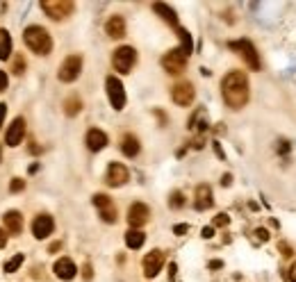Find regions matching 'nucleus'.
<instances>
[{
  "mask_svg": "<svg viewBox=\"0 0 296 282\" xmlns=\"http://www.w3.org/2000/svg\"><path fill=\"white\" fill-rule=\"evenodd\" d=\"M5 114H7V105H5V103H0V125H2V118H5Z\"/></svg>",
  "mask_w": 296,
  "mask_h": 282,
  "instance_id": "42",
  "label": "nucleus"
},
{
  "mask_svg": "<svg viewBox=\"0 0 296 282\" xmlns=\"http://www.w3.org/2000/svg\"><path fill=\"white\" fill-rule=\"evenodd\" d=\"M184 205V196H182V191H173L171 196H169V207L171 210H180Z\"/></svg>",
  "mask_w": 296,
  "mask_h": 282,
  "instance_id": "28",
  "label": "nucleus"
},
{
  "mask_svg": "<svg viewBox=\"0 0 296 282\" xmlns=\"http://www.w3.org/2000/svg\"><path fill=\"white\" fill-rule=\"evenodd\" d=\"M287 280H290V282H296V262L292 264L290 271H287Z\"/></svg>",
  "mask_w": 296,
  "mask_h": 282,
  "instance_id": "37",
  "label": "nucleus"
},
{
  "mask_svg": "<svg viewBox=\"0 0 296 282\" xmlns=\"http://www.w3.org/2000/svg\"><path fill=\"white\" fill-rule=\"evenodd\" d=\"M212 205H214V198H212L210 184H198L196 191H194V207L198 212H203V210H210Z\"/></svg>",
  "mask_w": 296,
  "mask_h": 282,
  "instance_id": "16",
  "label": "nucleus"
},
{
  "mask_svg": "<svg viewBox=\"0 0 296 282\" xmlns=\"http://www.w3.org/2000/svg\"><path fill=\"white\" fill-rule=\"evenodd\" d=\"M148 218H151L148 205H144V203L130 205V210H128V223L132 225V230H139L141 225H146L148 223Z\"/></svg>",
  "mask_w": 296,
  "mask_h": 282,
  "instance_id": "11",
  "label": "nucleus"
},
{
  "mask_svg": "<svg viewBox=\"0 0 296 282\" xmlns=\"http://www.w3.org/2000/svg\"><path fill=\"white\" fill-rule=\"evenodd\" d=\"M2 221H5V232H9V235H19L21 230H23V217L16 210L5 212Z\"/></svg>",
  "mask_w": 296,
  "mask_h": 282,
  "instance_id": "19",
  "label": "nucleus"
},
{
  "mask_svg": "<svg viewBox=\"0 0 296 282\" xmlns=\"http://www.w3.org/2000/svg\"><path fill=\"white\" fill-rule=\"evenodd\" d=\"M230 180H232V175H228V173H226V175L221 177V184H224V187H228V184H230Z\"/></svg>",
  "mask_w": 296,
  "mask_h": 282,
  "instance_id": "43",
  "label": "nucleus"
},
{
  "mask_svg": "<svg viewBox=\"0 0 296 282\" xmlns=\"http://www.w3.org/2000/svg\"><path fill=\"white\" fill-rule=\"evenodd\" d=\"M255 237H257V239H260V241H269V230H267V228H257L255 230Z\"/></svg>",
  "mask_w": 296,
  "mask_h": 282,
  "instance_id": "34",
  "label": "nucleus"
},
{
  "mask_svg": "<svg viewBox=\"0 0 296 282\" xmlns=\"http://www.w3.org/2000/svg\"><path fill=\"white\" fill-rule=\"evenodd\" d=\"M23 260H25V257H23V253H16V255H14L9 262H5V271H7V273H14V271H19V266L23 264Z\"/></svg>",
  "mask_w": 296,
  "mask_h": 282,
  "instance_id": "27",
  "label": "nucleus"
},
{
  "mask_svg": "<svg viewBox=\"0 0 296 282\" xmlns=\"http://www.w3.org/2000/svg\"><path fill=\"white\" fill-rule=\"evenodd\" d=\"M12 71L16 73V75H23V73H25V57H23V55H16V57H14V68Z\"/></svg>",
  "mask_w": 296,
  "mask_h": 282,
  "instance_id": "29",
  "label": "nucleus"
},
{
  "mask_svg": "<svg viewBox=\"0 0 296 282\" xmlns=\"http://www.w3.org/2000/svg\"><path fill=\"white\" fill-rule=\"evenodd\" d=\"M0 155H2V148H0Z\"/></svg>",
  "mask_w": 296,
  "mask_h": 282,
  "instance_id": "46",
  "label": "nucleus"
},
{
  "mask_svg": "<svg viewBox=\"0 0 296 282\" xmlns=\"http://www.w3.org/2000/svg\"><path fill=\"white\" fill-rule=\"evenodd\" d=\"M228 221H230L228 214H217L214 217V228H224V225H228Z\"/></svg>",
  "mask_w": 296,
  "mask_h": 282,
  "instance_id": "32",
  "label": "nucleus"
},
{
  "mask_svg": "<svg viewBox=\"0 0 296 282\" xmlns=\"http://www.w3.org/2000/svg\"><path fill=\"white\" fill-rule=\"evenodd\" d=\"M55 230V221L50 214H39V217L32 221V235L37 239H46V237L53 235Z\"/></svg>",
  "mask_w": 296,
  "mask_h": 282,
  "instance_id": "14",
  "label": "nucleus"
},
{
  "mask_svg": "<svg viewBox=\"0 0 296 282\" xmlns=\"http://www.w3.org/2000/svg\"><path fill=\"white\" fill-rule=\"evenodd\" d=\"M221 266H224V264L219 262V260H217V262H210V269H221Z\"/></svg>",
  "mask_w": 296,
  "mask_h": 282,
  "instance_id": "45",
  "label": "nucleus"
},
{
  "mask_svg": "<svg viewBox=\"0 0 296 282\" xmlns=\"http://www.w3.org/2000/svg\"><path fill=\"white\" fill-rule=\"evenodd\" d=\"M93 205L98 207V214L105 223H116L118 214H116V207H114L112 198L105 196V194H96V196H93Z\"/></svg>",
  "mask_w": 296,
  "mask_h": 282,
  "instance_id": "10",
  "label": "nucleus"
},
{
  "mask_svg": "<svg viewBox=\"0 0 296 282\" xmlns=\"http://www.w3.org/2000/svg\"><path fill=\"white\" fill-rule=\"evenodd\" d=\"M23 189H25V180H21V177H14L12 184H9V191H12V194H19V191H23Z\"/></svg>",
  "mask_w": 296,
  "mask_h": 282,
  "instance_id": "30",
  "label": "nucleus"
},
{
  "mask_svg": "<svg viewBox=\"0 0 296 282\" xmlns=\"http://www.w3.org/2000/svg\"><path fill=\"white\" fill-rule=\"evenodd\" d=\"M162 66H164L166 73H171V75H178V73L184 71V66H187V55L176 48V50H169V53L162 57Z\"/></svg>",
  "mask_w": 296,
  "mask_h": 282,
  "instance_id": "8",
  "label": "nucleus"
},
{
  "mask_svg": "<svg viewBox=\"0 0 296 282\" xmlns=\"http://www.w3.org/2000/svg\"><path fill=\"white\" fill-rule=\"evenodd\" d=\"M5 243H7V232L0 228V248H5Z\"/></svg>",
  "mask_w": 296,
  "mask_h": 282,
  "instance_id": "40",
  "label": "nucleus"
},
{
  "mask_svg": "<svg viewBox=\"0 0 296 282\" xmlns=\"http://www.w3.org/2000/svg\"><path fill=\"white\" fill-rule=\"evenodd\" d=\"M23 41H25V46L37 55H48L53 50V39H50V34H48L46 27H41V25L25 27Z\"/></svg>",
  "mask_w": 296,
  "mask_h": 282,
  "instance_id": "2",
  "label": "nucleus"
},
{
  "mask_svg": "<svg viewBox=\"0 0 296 282\" xmlns=\"http://www.w3.org/2000/svg\"><path fill=\"white\" fill-rule=\"evenodd\" d=\"M214 151H217V155H219V157L224 159V151H221V146H219L217 141H214Z\"/></svg>",
  "mask_w": 296,
  "mask_h": 282,
  "instance_id": "44",
  "label": "nucleus"
},
{
  "mask_svg": "<svg viewBox=\"0 0 296 282\" xmlns=\"http://www.w3.org/2000/svg\"><path fill=\"white\" fill-rule=\"evenodd\" d=\"M128 180H130V171L125 169L123 164H118V162H112L110 169H107L105 182L110 184V187H123Z\"/></svg>",
  "mask_w": 296,
  "mask_h": 282,
  "instance_id": "13",
  "label": "nucleus"
},
{
  "mask_svg": "<svg viewBox=\"0 0 296 282\" xmlns=\"http://www.w3.org/2000/svg\"><path fill=\"white\" fill-rule=\"evenodd\" d=\"M12 55V37L7 30H0V59H7Z\"/></svg>",
  "mask_w": 296,
  "mask_h": 282,
  "instance_id": "24",
  "label": "nucleus"
},
{
  "mask_svg": "<svg viewBox=\"0 0 296 282\" xmlns=\"http://www.w3.org/2000/svg\"><path fill=\"white\" fill-rule=\"evenodd\" d=\"M164 266V253L162 250H151L148 255L144 257V276L146 278H155Z\"/></svg>",
  "mask_w": 296,
  "mask_h": 282,
  "instance_id": "12",
  "label": "nucleus"
},
{
  "mask_svg": "<svg viewBox=\"0 0 296 282\" xmlns=\"http://www.w3.org/2000/svg\"><path fill=\"white\" fill-rule=\"evenodd\" d=\"M23 137H25V118H14L12 121V125L7 128V137H5V141H7V146H19L21 141H23Z\"/></svg>",
  "mask_w": 296,
  "mask_h": 282,
  "instance_id": "15",
  "label": "nucleus"
},
{
  "mask_svg": "<svg viewBox=\"0 0 296 282\" xmlns=\"http://www.w3.org/2000/svg\"><path fill=\"white\" fill-rule=\"evenodd\" d=\"M230 48L242 55V59L250 66V71H260L262 68V62H260V55H257L255 46L250 43L249 39H239V41H230Z\"/></svg>",
  "mask_w": 296,
  "mask_h": 282,
  "instance_id": "3",
  "label": "nucleus"
},
{
  "mask_svg": "<svg viewBox=\"0 0 296 282\" xmlns=\"http://www.w3.org/2000/svg\"><path fill=\"white\" fill-rule=\"evenodd\" d=\"M59 248H62V241H55V243H50V248H48V253H57Z\"/></svg>",
  "mask_w": 296,
  "mask_h": 282,
  "instance_id": "41",
  "label": "nucleus"
},
{
  "mask_svg": "<svg viewBox=\"0 0 296 282\" xmlns=\"http://www.w3.org/2000/svg\"><path fill=\"white\" fill-rule=\"evenodd\" d=\"M80 71H82V57L80 55H68L59 66L57 75L62 82H73V80L80 78Z\"/></svg>",
  "mask_w": 296,
  "mask_h": 282,
  "instance_id": "7",
  "label": "nucleus"
},
{
  "mask_svg": "<svg viewBox=\"0 0 296 282\" xmlns=\"http://www.w3.org/2000/svg\"><path fill=\"white\" fill-rule=\"evenodd\" d=\"M41 9H44L53 21H62V19H66V16H71L75 5H73L71 0H44V2H41Z\"/></svg>",
  "mask_w": 296,
  "mask_h": 282,
  "instance_id": "5",
  "label": "nucleus"
},
{
  "mask_svg": "<svg viewBox=\"0 0 296 282\" xmlns=\"http://www.w3.org/2000/svg\"><path fill=\"white\" fill-rule=\"evenodd\" d=\"M144 241H146V235L141 230H128V232H125V243H128V248L137 250L144 246Z\"/></svg>",
  "mask_w": 296,
  "mask_h": 282,
  "instance_id": "23",
  "label": "nucleus"
},
{
  "mask_svg": "<svg viewBox=\"0 0 296 282\" xmlns=\"http://www.w3.org/2000/svg\"><path fill=\"white\" fill-rule=\"evenodd\" d=\"M153 9H155V14H159V16H162V21H164V23H169V25L176 27V30L180 27V25H178V14L173 12L169 5H164V2H155V5H153Z\"/></svg>",
  "mask_w": 296,
  "mask_h": 282,
  "instance_id": "22",
  "label": "nucleus"
},
{
  "mask_svg": "<svg viewBox=\"0 0 296 282\" xmlns=\"http://www.w3.org/2000/svg\"><path fill=\"white\" fill-rule=\"evenodd\" d=\"M221 96H224L226 105L230 109H242L246 107L250 98V91H249V78L246 73L242 71H230L221 80Z\"/></svg>",
  "mask_w": 296,
  "mask_h": 282,
  "instance_id": "1",
  "label": "nucleus"
},
{
  "mask_svg": "<svg viewBox=\"0 0 296 282\" xmlns=\"http://www.w3.org/2000/svg\"><path fill=\"white\" fill-rule=\"evenodd\" d=\"M176 271H178V264H169V280H173V278H176Z\"/></svg>",
  "mask_w": 296,
  "mask_h": 282,
  "instance_id": "39",
  "label": "nucleus"
},
{
  "mask_svg": "<svg viewBox=\"0 0 296 282\" xmlns=\"http://www.w3.org/2000/svg\"><path fill=\"white\" fill-rule=\"evenodd\" d=\"M278 250H280V255H283V257H292V255H294L292 246H290V243H285V241L278 243Z\"/></svg>",
  "mask_w": 296,
  "mask_h": 282,
  "instance_id": "31",
  "label": "nucleus"
},
{
  "mask_svg": "<svg viewBox=\"0 0 296 282\" xmlns=\"http://www.w3.org/2000/svg\"><path fill=\"white\" fill-rule=\"evenodd\" d=\"M80 109H82V100H80L78 96H71V98L64 100V112H66V116H75Z\"/></svg>",
  "mask_w": 296,
  "mask_h": 282,
  "instance_id": "25",
  "label": "nucleus"
},
{
  "mask_svg": "<svg viewBox=\"0 0 296 282\" xmlns=\"http://www.w3.org/2000/svg\"><path fill=\"white\" fill-rule=\"evenodd\" d=\"M194 96H196V91H194L191 82H178L171 89V98L178 107H189L194 103Z\"/></svg>",
  "mask_w": 296,
  "mask_h": 282,
  "instance_id": "9",
  "label": "nucleus"
},
{
  "mask_svg": "<svg viewBox=\"0 0 296 282\" xmlns=\"http://www.w3.org/2000/svg\"><path fill=\"white\" fill-rule=\"evenodd\" d=\"M55 276L59 278V280H73L75 278V273H78V266L73 264V260H68V257H62V260H57L53 266Z\"/></svg>",
  "mask_w": 296,
  "mask_h": 282,
  "instance_id": "17",
  "label": "nucleus"
},
{
  "mask_svg": "<svg viewBox=\"0 0 296 282\" xmlns=\"http://www.w3.org/2000/svg\"><path fill=\"white\" fill-rule=\"evenodd\" d=\"M135 62H137V53H135V48H132V46H121V48H116V50H114V55H112L114 71L123 73V75L132 71Z\"/></svg>",
  "mask_w": 296,
  "mask_h": 282,
  "instance_id": "4",
  "label": "nucleus"
},
{
  "mask_svg": "<svg viewBox=\"0 0 296 282\" xmlns=\"http://www.w3.org/2000/svg\"><path fill=\"white\" fill-rule=\"evenodd\" d=\"M85 141H87V148H89V151L98 152V151H103V148L107 146V134L103 130H96V128H93V130L87 132Z\"/></svg>",
  "mask_w": 296,
  "mask_h": 282,
  "instance_id": "18",
  "label": "nucleus"
},
{
  "mask_svg": "<svg viewBox=\"0 0 296 282\" xmlns=\"http://www.w3.org/2000/svg\"><path fill=\"white\" fill-rule=\"evenodd\" d=\"M187 230H189V225H184V223H180V225H176V228H173V232H176V235H180L182 237L184 232H187Z\"/></svg>",
  "mask_w": 296,
  "mask_h": 282,
  "instance_id": "38",
  "label": "nucleus"
},
{
  "mask_svg": "<svg viewBox=\"0 0 296 282\" xmlns=\"http://www.w3.org/2000/svg\"><path fill=\"white\" fill-rule=\"evenodd\" d=\"M82 278H85V282H89L93 278V269H91V264H89V262L82 266Z\"/></svg>",
  "mask_w": 296,
  "mask_h": 282,
  "instance_id": "33",
  "label": "nucleus"
},
{
  "mask_svg": "<svg viewBox=\"0 0 296 282\" xmlns=\"http://www.w3.org/2000/svg\"><path fill=\"white\" fill-rule=\"evenodd\" d=\"M178 37H180V41H182V50L184 55H189L191 53V48H194V43H191V34L184 30V27H178Z\"/></svg>",
  "mask_w": 296,
  "mask_h": 282,
  "instance_id": "26",
  "label": "nucleus"
},
{
  "mask_svg": "<svg viewBox=\"0 0 296 282\" xmlns=\"http://www.w3.org/2000/svg\"><path fill=\"white\" fill-rule=\"evenodd\" d=\"M105 87H107V98L112 103V107L116 112H121L125 107V89H123V82L116 78V75H110L105 80Z\"/></svg>",
  "mask_w": 296,
  "mask_h": 282,
  "instance_id": "6",
  "label": "nucleus"
},
{
  "mask_svg": "<svg viewBox=\"0 0 296 282\" xmlns=\"http://www.w3.org/2000/svg\"><path fill=\"white\" fill-rule=\"evenodd\" d=\"M201 235H203V239H212V237H214V225H210V228H203V232H201Z\"/></svg>",
  "mask_w": 296,
  "mask_h": 282,
  "instance_id": "36",
  "label": "nucleus"
},
{
  "mask_svg": "<svg viewBox=\"0 0 296 282\" xmlns=\"http://www.w3.org/2000/svg\"><path fill=\"white\" fill-rule=\"evenodd\" d=\"M105 32L110 34L112 39H121V37H125V21H123V16L114 14L112 19L105 23Z\"/></svg>",
  "mask_w": 296,
  "mask_h": 282,
  "instance_id": "20",
  "label": "nucleus"
},
{
  "mask_svg": "<svg viewBox=\"0 0 296 282\" xmlns=\"http://www.w3.org/2000/svg\"><path fill=\"white\" fill-rule=\"evenodd\" d=\"M7 82H9V80H7V73L0 71V91H5L7 89Z\"/></svg>",
  "mask_w": 296,
  "mask_h": 282,
  "instance_id": "35",
  "label": "nucleus"
},
{
  "mask_svg": "<svg viewBox=\"0 0 296 282\" xmlns=\"http://www.w3.org/2000/svg\"><path fill=\"white\" fill-rule=\"evenodd\" d=\"M139 148H141V144H139V139L135 134H125L121 139V152H123L125 157H137Z\"/></svg>",
  "mask_w": 296,
  "mask_h": 282,
  "instance_id": "21",
  "label": "nucleus"
}]
</instances>
